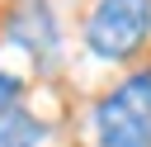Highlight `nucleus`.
Segmentation results:
<instances>
[{
    "label": "nucleus",
    "mask_w": 151,
    "mask_h": 147,
    "mask_svg": "<svg viewBox=\"0 0 151 147\" xmlns=\"http://www.w3.org/2000/svg\"><path fill=\"white\" fill-rule=\"evenodd\" d=\"M94 147H151V66H132L90 104Z\"/></svg>",
    "instance_id": "obj_1"
},
{
    "label": "nucleus",
    "mask_w": 151,
    "mask_h": 147,
    "mask_svg": "<svg viewBox=\"0 0 151 147\" xmlns=\"http://www.w3.org/2000/svg\"><path fill=\"white\" fill-rule=\"evenodd\" d=\"M80 43L104 66L137 62L151 47V0H90L80 19Z\"/></svg>",
    "instance_id": "obj_2"
},
{
    "label": "nucleus",
    "mask_w": 151,
    "mask_h": 147,
    "mask_svg": "<svg viewBox=\"0 0 151 147\" xmlns=\"http://www.w3.org/2000/svg\"><path fill=\"white\" fill-rule=\"evenodd\" d=\"M5 43L19 47L38 71L57 66V57L66 47V28H61L52 0H14L5 14Z\"/></svg>",
    "instance_id": "obj_3"
},
{
    "label": "nucleus",
    "mask_w": 151,
    "mask_h": 147,
    "mask_svg": "<svg viewBox=\"0 0 151 147\" xmlns=\"http://www.w3.org/2000/svg\"><path fill=\"white\" fill-rule=\"evenodd\" d=\"M47 138H52V123L42 114H33L24 104L0 114V147H47Z\"/></svg>",
    "instance_id": "obj_4"
},
{
    "label": "nucleus",
    "mask_w": 151,
    "mask_h": 147,
    "mask_svg": "<svg viewBox=\"0 0 151 147\" xmlns=\"http://www.w3.org/2000/svg\"><path fill=\"white\" fill-rule=\"evenodd\" d=\"M24 90H28V76H19V71L0 66V114L19 109V104H24Z\"/></svg>",
    "instance_id": "obj_5"
}]
</instances>
